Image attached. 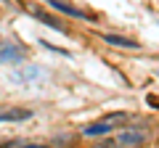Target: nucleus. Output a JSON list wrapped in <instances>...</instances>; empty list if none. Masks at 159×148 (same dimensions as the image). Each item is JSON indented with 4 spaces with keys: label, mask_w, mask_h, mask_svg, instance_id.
I'll return each instance as SVG.
<instances>
[{
    "label": "nucleus",
    "mask_w": 159,
    "mask_h": 148,
    "mask_svg": "<svg viewBox=\"0 0 159 148\" xmlns=\"http://www.w3.org/2000/svg\"><path fill=\"white\" fill-rule=\"evenodd\" d=\"M125 119H127V114H125V111H117V114H109V116H103L101 122H96V124L85 127V130H82V135H85V137H98V135H109V132L114 130V122H125Z\"/></svg>",
    "instance_id": "nucleus-1"
},
{
    "label": "nucleus",
    "mask_w": 159,
    "mask_h": 148,
    "mask_svg": "<svg viewBox=\"0 0 159 148\" xmlns=\"http://www.w3.org/2000/svg\"><path fill=\"white\" fill-rule=\"evenodd\" d=\"M27 50L16 42H0V63H21Z\"/></svg>",
    "instance_id": "nucleus-2"
},
{
    "label": "nucleus",
    "mask_w": 159,
    "mask_h": 148,
    "mask_svg": "<svg viewBox=\"0 0 159 148\" xmlns=\"http://www.w3.org/2000/svg\"><path fill=\"white\" fill-rule=\"evenodd\" d=\"M27 119H32V111L29 108H21V106L0 108V124H6V122H27Z\"/></svg>",
    "instance_id": "nucleus-3"
},
{
    "label": "nucleus",
    "mask_w": 159,
    "mask_h": 148,
    "mask_svg": "<svg viewBox=\"0 0 159 148\" xmlns=\"http://www.w3.org/2000/svg\"><path fill=\"white\" fill-rule=\"evenodd\" d=\"M45 3L53 8V11L64 13V16H69V19H80V21H90V16H88L85 11H80V8L69 6V3H64V0H45Z\"/></svg>",
    "instance_id": "nucleus-4"
},
{
    "label": "nucleus",
    "mask_w": 159,
    "mask_h": 148,
    "mask_svg": "<svg viewBox=\"0 0 159 148\" xmlns=\"http://www.w3.org/2000/svg\"><path fill=\"white\" fill-rule=\"evenodd\" d=\"M143 140H146V132H143V130H125L122 135L117 137V146H122V148H138V146H143Z\"/></svg>",
    "instance_id": "nucleus-5"
},
{
    "label": "nucleus",
    "mask_w": 159,
    "mask_h": 148,
    "mask_svg": "<svg viewBox=\"0 0 159 148\" xmlns=\"http://www.w3.org/2000/svg\"><path fill=\"white\" fill-rule=\"evenodd\" d=\"M101 40L106 42V45H117V48H130V50H135V48H141V42L138 40H130V37H122V34H101Z\"/></svg>",
    "instance_id": "nucleus-6"
},
{
    "label": "nucleus",
    "mask_w": 159,
    "mask_h": 148,
    "mask_svg": "<svg viewBox=\"0 0 159 148\" xmlns=\"http://www.w3.org/2000/svg\"><path fill=\"white\" fill-rule=\"evenodd\" d=\"M32 16L37 19V21H43V24H45V27H51V29H56V32H64V34H66V27H64L61 21H56V19H53L51 13L40 11V8H32Z\"/></svg>",
    "instance_id": "nucleus-7"
},
{
    "label": "nucleus",
    "mask_w": 159,
    "mask_h": 148,
    "mask_svg": "<svg viewBox=\"0 0 159 148\" xmlns=\"http://www.w3.org/2000/svg\"><path fill=\"white\" fill-rule=\"evenodd\" d=\"M98 148H117V143H114V140H103Z\"/></svg>",
    "instance_id": "nucleus-8"
},
{
    "label": "nucleus",
    "mask_w": 159,
    "mask_h": 148,
    "mask_svg": "<svg viewBox=\"0 0 159 148\" xmlns=\"http://www.w3.org/2000/svg\"><path fill=\"white\" fill-rule=\"evenodd\" d=\"M21 148H48V146H21Z\"/></svg>",
    "instance_id": "nucleus-9"
}]
</instances>
